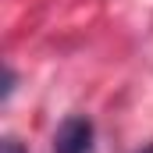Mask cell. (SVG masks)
Instances as JSON below:
<instances>
[{
	"label": "cell",
	"mask_w": 153,
	"mask_h": 153,
	"mask_svg": "<svg viewBox=\"0 0 153 153\" xmlns=\"http://www.w3.org/2000/svg\"><path fill=\"white\" fill-rule=\"evenodd\" d=\"M0 153H25V146H22L18 139H4V143H0Z\"/></svg>",
	"instance_id": "cell-2"
},
{
	"label": "cell",
	"mask_w": 153,
	"mask_h": 153,
	"mask_svg": "<svg viewBox=\"0 0 153 153\" xmlns=\"http://www.w3.org/2000/svg\"><path fill=\"white\" fill-rule=\"evenodd\" d=\"M53 153H96V135H93V121L89 117H68L57 135H53Z\"/></svg>",
	"instance_id": "cell-1"
},
{
	"label": "cell",
	"mask_w": 153,
	"mask_h": 153,
	"mask_svg": "<svg viewBox=\"0 0 153 153\" xmlns=\"http://www.w3.org/2000/svg\"><path fill=\"white\" fill-rule=\"evenodd\" d=\"M143 153H153V146H146V150H143Z\"/></svg>",
	"instance_id": "cell-3"
}]
</instances>
